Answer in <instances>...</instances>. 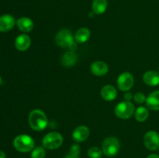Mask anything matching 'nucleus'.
I'll list each match as a JSON object with an SVG mask.
<instances>
[{"mask_svg":"<svg viewBox=\"0 0 159 158\" xmlns=\"http://www.w3.org/2000/svg\"><path fill=\"white\" fill-rule=\"evenodd\" d=\"M29 125L35 131H42L48 124L47 116L40 109H34L30 112L28 118Z\"/></svg>","mask_w":159,"mask_h":158,"instance_id":"nucleus-1","label":"nucleus"},{"mask_svg":"<svg viewBox=\"0 0 159 158\" xmlns=\"http://www.w3.org/2000/svg\"><path fill=\"white\" fill-rule=\"evenodd\" d=\"M55 41L59 46L63 48L68 47L71 51L75 50L77 48V42L75 40V37H73L71 31L67 29H61L57 33Z\"/></svg>","mask_w":159,"mask_h":158,"instance_id":"nucleus-2","label":"nucleus"},{"mask_svg":"<svg viewBox=\"0 0 159 158\" xmlns=\"http://www.w3.org/2000/svg\"><path fill=\"white\" fill-rule=\"evenodd\" d=\"M13 146L16 150L19 152L27 153L34 150L35 143L31 136L26 134H21L14 139Z\"/></svg>","mask_w":159,"mask_h":158,"instance_id":"nucleus-3","label":"nucleus"},{"mask_svg":"<svg viewBox=\"0 0 159 158\" xmlns=\"http://www.w3.org/2000/svg\"><path fill=\"white\" fill-rule=\"evenodd\" d=\"M43 146L48 150H55L59 148L63 143V136L57 132H51L43 138Z\"/></svg>","mask_w":159,"mask_h":158,"instance_id":"nucleus-4","label":"nucleus"},{"mask_svg":"<svg viewBox=\"0 0 159 158\" xmlns=\"http://www.w3.org/2000/svg\"><path fill=\"white\" fill-rule=\"evenodd\" d=\"M120 147V145L119 140L113 136L106 138L102 144V150L103 154L109 157L116 156L119 152Z\"/></svg>","mask_w":159,"mask_h":158,"instance_id":"nucleus-5","label":"nucleus"},{"mask_svg":"<svg viewBox=\"0 0 159 158\" xmlns=\"http://www.w3.org/2000/svg\"><path fill=\"white\" fill-rule=\"evenodd\" d=\"M134 105L130 102H121L115 107V115L122 119H129L134 113Z\"/></svg>","mask_w":159,"mask_h":158,"instance_id":"nucleus-6","label":"nucleus"},{"mask_svg":"<svg viewBox=\"0 0 159 158\" xmlns=\"http://www.w3.org/2000/svg\"><path fill=\"white\" fill-rule=\"evenodd\" d=\"M134 78L130 72H123L118 77L116 84L120 91H128L133 87Z\"/></svg>","mask_w":159,"mask_h":158,"instance_id":"nucleus-7","label":"nucleus"},{"mask_svg":"<svg viewBox=\"0 0 159 158\" xmlns=\"http://www.w3.org/2000/svg\"><path fill=\"white\" fill-rule=\"evenodd\" d=\"M145 147L151 151L159 150V134L155 131H149L146 133L144 137Z\"/></svg>","mask_w":159,"mask_h":158,"instance_id":"nucleus-8","label":"nucleus"},{"mask_svg":"<svg viewBox=\"0 0 159 158\" xmlns=\"http://www.w3.org/2000/svg\"><path fill=\"white\" fill-rule=\"evenodd\" d=\"M89 129L85 125H79L75 129L72 133V139L76 143H82L87 139L89 136Z\"/></svg>","mask_w":159,"mask_h":158,"instance_id":"nucleus-9","label":"nucleus"},{"mask_svg":"<svg viewBox=\"0 0 159 158\" xmlns=\"http://www.w3.org/2000/svg\"><path fill=\"white\" fill-rule=\"evenodd\" d=\"M16 20L12 15L6 14L0 17V32H8L14 27Z\"/></svg>","mask_w":159,"mask_h":158,"instance_id":"nucleus-10","label":"nucleus"},{"mask_svg":"<svg viewBox=\"0 0 159 158\" xmlns=\"http://www.w3.org/2000/svg\"><path fill=\"white\" fill-rule=\"evenodd\" d=\"M91 72L96 76H103L107 74L109 71V67L105 62L97 60L93 62L90 67Z\"/></svg>","mask_w":159,"mask_h":158,"instance_id":"nucleus-11","label":"nucleus"},{"mask_svg":"<svg viewBox=\"0 0 159 158\" xmlns=\"http://www.w3.org/2000/svg\"><path fill=\"white\" fill-rule=\"evenodd\" d=\"M31 45L30 37L26 34H20L16 38L15 46L18 50L25 51L29 49Z\"/></svg>","mask_w":159,"mask_h":158,"instance_id":"nucleus-12","label":"nucleus"},{"mask_svg":"<svg viewBox=\"0 0 159 158\" xmlns=\"http://www.w3.org/2000/svg\"><path fill=\"white\" fill-rule=\"evenodd\" d=\"M78 60L77 54L74 51H68L61 57V64L65 68H71L74 66Z\"/></svg>","mask_w":159,"mask_h":158,"instance_id":"nucleus-13","label":"nucleus"},{"mask_svg":"<svg viewBox=\"0 0 159 158\" xmlns=\"http://www.w3.org/2000/svg\"><path fill=\"white\" fill-rule=\"evenodd\" d=\"M143 80L149 86H157L159 85V73L155 71H149L144 73Z\"/></svg>","mask_w":159,"mask_h":158,"instance_id":"nucleus-14","label":"nucleus"},{"mask_svg":"<svg viewBox=\"0 0 159 158\" xmlns=\"http://www.w3.org/2000/svg\"><path fill=\"white\" fill-rule=\"evenodd\" d=\"M101 95L104 100L113 101L116 99L117 95V91L113 85H107L102 87L101 90Z\"/></svg>","mask_w":159,"mask_h":158,"instance_id":"nucleus-15","label":"nucleus"},{"mask_svg":"<svg viewBox=\"0 0 159 158\" xmlns=\"http://www.w3.org/2000/svg\"><path fill=\"white\" fill-rule=\"evenodd\" d=\"M16 25L19 29L24 33H29L34 29V22L28 17H21L16 21Z\"/></svg>","mask_w":159,"mask_h":158,"instance_id":"nucleus-16","label":"nucleus"},{"mask_svg":"<svg viewBox=\"0 0 159 158\" xmlns=\"http://www.w3.org/2000/svg\"><path fill=\"white\" fill-rule=\"evenodd\" d=\"M146 105L150 109L154 111L159 110V91H155L147 97Z\"/></svg>","mask_w":159,"mask_h":158,"instance_id":"nucleus-17","label":"nucleus"},{"mask_svg":"<svg viewBox=\"0 0 159 158\" xmlns=\"http://www.w3.org/2000/svg\"><path fill=\"white\" fill-rule=\"evenodd\" d=\"M91 36V32L86 27L79 28L75 34V40L79 43H84L88 41Z\"/></svg>","mask_w":159,"mask_h":158,"instance_id":"nucleus-18","label":"nucleus"},{"mask_svg":"<svg viewBox=\"0 0 159 158\" xmlns=\"http://www.w3.org/2000/svg\"><path fill=\"white\" fill-rule=\"evenodd\" d=\"M108 6L107 0H93L92 8L93 12L96 15H101L106 12Z\"/></svg>","mask_w":159,"mask_h":158,"instance_id":"nucleus-19","label":"nucleus"},{"mask_svg":"<svg viewBox=\"0 0 159 158\" xmlns=\"http://www.w3.org/2000/svg\"><path fill=\"white\" fill-rule=\"evenodd\" d=\"M148 108L144 106L138 107L134 113L135 119H136L137 121H138L140 122H144L148 119Z\"/></svg>","mask_w":159,"mask_h":158,"instance_id":"nucleus-20","label":"nucleus"},{"mask_svg":"<svg viewBox=\"0 0 159 158\" xmlns=\"http://www.w3.org/2000/svg\"><path fill=\"white\" fill-rule=\"evenodd\" d=\"M102 155L103 152L99 147H90L88 150V156H89V158H102Z\"/></svg>","mask_w":159,"mask_h":158,"instance_id":"nucleus-21","label":"nucleus"},{"mask_svg":"<svg viewBox=\"0 0 159 158\" xmlns=\"http://www.w3.org/2000/svg\"><path fill=\"white\" fill-rule=\"evenodd\" d=\"M81 149L78 144H73L70 148V152L65 156V158H79Z\"/></svg>","mask_w":159,"mask_h":158,"instance_id":"nucleus-22","label":"nucleus"},{"mask_svg":"<svg viewBox=\"0 0 159 158\" xmlns=\"http://www.w3.org/2000/svg\"><path fill=\"white\" fill-rule=\"evenodd\" d=\"M46 152L43 147H37L33 150L31 153V158H44Z\"/></svg>","mask_w":159,"mask_h":158,"instance_id":"nucleus-23","label":"nucleus"},{"mask_svg":"<svg viewBox=\"0 0 159 158\" xmlns=\"http://www.w3.org/2000/svg\"><path fill=\"white\" fill-rule=\"evenodd\" d=\"M133 99L134 102H136L138 104L144 103V102H146V100H147V97L145 96V94L141 92L135 93L133 95Z\"/></svg>","mask_w":159,"mask_h":158,"instance_id":"nucleus-24","label":"nucleus"},{"mask_svg":"<svg viewBox=\"0 0 159 158\" xmlns=\"http://www.w3.org/2000/svg\"><path fill=\"white\" fill-rule=\"evenodd\" d=\"M132 99H133V94L130 92L127 91V92L124 94V99H125L126 102H130Z\"/></svg>","mask_w":159,"mask_h":158,"instance_id":"nucleus-25","label":"nucleus"},{"mask_svg":"<svg viewBox=\"0 0 159 158\" xmlns=\"http://www.w3.org/2000/svg\"><path fill=\"white\" fill-rule=\"evenodd\" d=\"M147 158H159V156L157 154H151Z\"/></svg>","mask_w":159,"mask_h":158,"instance_id":"nucleus-26","label":"nucleus"},{"mask_svg":"<svg viewBox=\"0 0 159 158\" xmlns=\"http://www.w3.org/2000/svg\"><path fill=\"white\" fill-rule=\"evenodd\" d=\"M0 158H6V153L2 150H0Z\"/></svg>","mask_w":159,"mask_h":158,"instance_id":"nucleus-27","label":"nucleus"},{"mask_svg":"<svg viewBox=\"0 0 159 158\" xmlns=\"http://www.w3.org/2000/svg\"><path fill=\"white\" fill-rule=\"evenodd\" d=\"M1 84H2V77L1 76H0V85H1Z\"/></svg>","mask_w":159,"mask_h":158,"instance_id":"nucleus-28","label":"nucleus"}]
</instances>
